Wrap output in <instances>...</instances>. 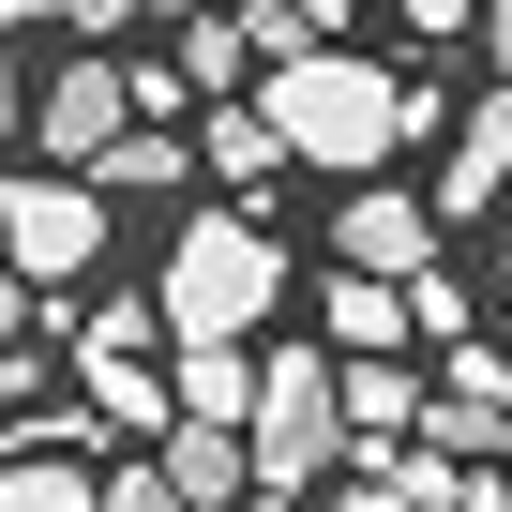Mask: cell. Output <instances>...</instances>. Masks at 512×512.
<instances>
[{"label": "cell", "instance_id": "cell-25", "mask_svg": "<svg viewBox=\"0 0 512 512\" xmlns=\"http://www.w3.org/2000/svg\"><path fill=\"white\" fill-rule=\"evenodd\" d=\"M151 16H166V31H181V16H211V0H151Z\"/></svg>", "mask_w": 512, "mask_h": 512}, {"label": "cell", "instance_id": "cell-17", "mask_svg": "<svg viewBox=\"0 0 512 512\" xmlns=\"http://www.w3.org/2000/svg\"><path fill=\"white\" fill-rule=\"evenodd\" d=\"M61 347H76V362H121V347H166V287H151V302H121V287H106V302H76V332H61Z\"/></svg>", "mask_w": 512, "mask_h": 512}, {"label": "cell", "instance_id": "cell-12", "mask_svg": "<svg viewBox=\"0 0 512 512\" xmlns=\"http://www.w3.org/2000/svg\"><path fill=\"white\" fill-rule=\"evenodd\" d=\"M317 332H332V347H407V332H422V317H407V272H362V256H332Z\"/></svg>", "mask_w": 512, "mask_h": 512}, {"label": "cell", "instance_id": "cell-5", "mask_svg": "<svg viewBox=\"0 0 512 512\" xmlns=\"http://www.w3.org/2000/svg\"><path fill=\"white\" fill-rule=\"evenodd\" d=\"M121 121H151V106H136V61H106V46H76V61H61L46 91H31V136H46L61 166H91V151H106Z\"/></svg>", "mask_w": 512, "mask_h": 512}, {"label": "cell", "instance_id": "cell-15", "mask_svg": "<svg viewBox=\"0 0 512 512\" xmlns=\"http://www.w3.org/2000/svg\"><path fill=\"white\" fill-rule=\"evenodd\" d=\"M181 76H196V91H241V76H272V46H256V16H241V0L181 16Z\"/></svg>", "mask_w": 512, "mask_h": 512}, {"label": "cell", "instance_id": "cell-21", "mask_svg": "<svg viewBox=\"0 0 512 512\" xmlns=\"http://www.w3.org/2000/svg\"><path fill=\"white\" fill-rule=\"evenodd\" d=\"M407 31H422V46H452V31H482V0H407Z\"/></svg>", "mask_w": 512, "mask_h": 512}, {"label": "cell", "instance_id": "cell-7", "mask_svg": "<svg viewBox=\"0 0 512 512\" xmlns=\"http://www.w3.org/2000/svg\"><path fill=\"white\" fill-rule=\"evenodd\" d=\"M437 196H392V181H347V211H332V256H362V272H422L437 256Z\"/></svg>", "mask_w": 512, "mask_h": 512}, {"label": "cell", "instance_id": "cell-10", "mask_svg": "<svg viewBox=\"0 0 512 512\" xmlns=\"http://www.w3.org/2000/svg\"><path fill=\"white\" fill-rule=\"evenodd\" d=\"M196 166H211L226 196H256V181L302 166V151H287V121H272V106H196Z\"/></svg>", "mask_w": 512, "mask_h": 512}, {"label": "cell", "instance_id": "cell-22", "mask_svg": "<svg viewBox=\"0 0 512 512\" xmlns=\"http://www.w3.org/2000/svg\"><path fill=\"white\" fill-rule=\"evenodd\" d=\"M136 16H151V0H76V46H121Z\"/></svg>", "mask_w": 512, "mask_h": 512}, {"label": "cell", "instance_id": "cell-6", "mask_svg": "<svg viewBox=\"0 0 512 512\" xmlns=\"http://www.w3.org/2000/svg\"><path fill=\"white\" fill-rule=\"evenodd\" d=\"M422 437H437V452H512V332H497V347L452 332V377H437Z\"/></svg>", "mask_w": 512, "mask_h": 512}, {"label": "cell", "instance_id": "cell-16", "mask_svg": "<svg viewBox=\"0 0 512 512\" xmlns=\"http://www.w3.org/2000/svg\"><path fill=\"white\" fill-rule=\"evenodd\" d=\"M422 407H437V392H422L392 347H347V437H407Z\"/></svg>", "mask_w": 512, "mask_h": 512}, {"label": "cell", "instance_id": "cell-24", "mask_svg": "<svg viewBox=\"0 0 512 512\" xmlns=\"http://www.w3.org/2000/svg\"><path fill=\"white\" fill-rule=\"evenodd\" d=\"M482 61H497V76H512V0H482Z\"/></svg>", "mask_w": 512, "mask_h": 512}, {"label": "cell", "instance_id": "cell-8", "mask_svg": "<svg viewBox=\"0 0 512 512\" xmlns=\"http://www.w3.org/2000/svg\"><path fill=\"white\" fill-rule=\"evenodd\" d=\"M497 196H512V76H497V91L452 121V151H437V211H452V226L497 211Z\"/></svg>", "mask_w": 512, "mask_h": 512}, {"label": "cell", "instance_id": "cell-11", "mask_svg": "<svg viewBox=\"0 0 512 512\" xmlns=\"http://www.w3.org/2000/svg\"><path fill=\"white\" fill-rule=\"evenodd\" d=\"M0 512H106V467H76L61 437H0Z\"/></svg>", "mask_w": 512, "mask_h": 512}, {"label": "cell", "instance_id": "cell-19", "mask_svg": "<svg viewBox=\"0 0 512 512\" xmlns=\"http://www.w3.org/2000/svg\"><path fill=\"white\" fill-rule=\"evenodd\" d=\"M407 317L452 347V332H467V272H437V256H422V272H407Z\"/></svg>", "mask_w": 512, "mask_h": 512}, {"label": "cell", "instance_id": "cell-18", "mask_svg": "<svg viewBox=\"0 0 512 512\" xmlns=\"http://www.w3.org/2000/svg\"><path fill=\"white\" fill-rule=\"evenodd\" d=\"M241 16H256V46H272V61H302V46L347 31V0H241Z\"/></svg>", "mask_w": 512, "mask_h": 512}, {"label": "cell", "instance_id": "cell-14", "mask_svg": "<svg viewBox=\"0 0 512 512\" xmlns=\"http://www.w3.org/2000/svg\"><path fill=\"white\" fill-rule=\"evenodd\" d=\"M76 392H91V422H121V437H166V422H181V392L151 377V347H121V362H76Z\"/></svg>", "mask_w": 512, "mask_h": 512}, {"label": "cell", "instance_id": "cell-3", "mask_svg": "<svg viewBox=\"0 0 512 512\" xmlns=\"http://www.w3.org/2000/svg\"><path fill=\"white\" fill-rule=\"evenodd\" d=\"M332 422H347V347L317 332V347H272V377H256V482H332Z\"/></svg>", "mask_w": 512, "mask_h": 512}, {"label": "cell", "instance_id": "cell-4", "mask_svg": "<svg viewBox=\"0 0 512 512\" xmlns=\"http://www.w3.org/2000/svg\"><path fill=\"white\" fill-rule=\"evenodd\" d=\"M106 211H121V196H106L91 166H61V151H46V166L0 181V256H16L31 287H76L91 256H106Z\"/></svg>", "mask_w": 512, "mask_h": 512}, {"label": "cell", "instance_id": "cell-23", "mask_svg": "<svg viewBox=\"0 0 512 512\" xmlns=\"http://www.w3.org/2000/svg\"><path fill=\"white\" fill-rule=\"evenodd\" d=\"M31 302H46V287L16 272V256H0V347H16V332H31Z\"/></svg>", "mask_w": 512, "mask_h": 512}, {"label": "cell", "instance_id": "cell-20", "mask_svg": "<svg viewBox=\"0 0 512 512\" xmlns=\"http://www.w3.org/2000/svg\"><path fill=\"white\" fill-rule=\"evenodd\" d=\"M106 512H196V497H181V467L151 452V467H106Z\"/></svg>", "mask_w": 512, "mask_h": 512}, {"label": "cell", "instance_id": "cell-1", "mask_svg": "<svg viewBox=\"0 0 512 512\" xmlns=\"http://www.w3.org/2000/svg\"><path fill=\"white\" fill-rule=\"evenodd\" d=\"M256 106H272V121H287V151H302V166H332V181H377L407 136H437V121H452L422 76H392V61H347V46H302V61H272V76H256Z\"/></svg>", "mask_w": 512, "mask_h": 512}, {"label": "cell", "instance_id": "cell-9", "mask_svg": "<svg viewBox=\"0 0 512 512\" xmlns=\"http://www.w3.org/2000/svg\"><path fill=\"white\" fill-rule=\"evenodd\" d=\"M256 377H272V347H241V332H181L166 347V392L196 422H256Z\"/></svg>", "mask_w": 512, "mask_h": 512}, {"label": "cell", "instance_id": "cell-2", "mask_svg": "<svg viewBox=\"0 0 512 512\" xmlns=\"http://www.w3.org/2000/svg\"><path fill=\"white\" fill-rule=\"evenodd\" d=\"M272 302H287V241L256 211H181V241H166V347L181 332H256Z\"/></svg>", "mask_w": 512, "mask_h": 512}, {"label": "cell", "instance_id": "cell-13", "mask_svg": "<svg viewBox=\"0 0 512 512\" xmlns=\"http://www.w3.org/2000/svg\"><path fill=\"white\" fill-rule=\"evenodd\" d=\"M91 181H106V196H181V181H196V136H181V121H121V136L91 151Z\"/></svg>", "mask_w": 512, "mask_h": 512}, {"label": "cell", "instance_id": "cell-26", "mask_svg": "<svg viewBox=\"0 0 512 512\" xmlns=\"http://www.w3.org/2000/svg\"><path fill=\"white\" fill-rule=\"evenodd\" d=\"M497 332H512V287H497Z\"/></svg>", "mask_w": 512, "mask_h": 512}]
</instances>
